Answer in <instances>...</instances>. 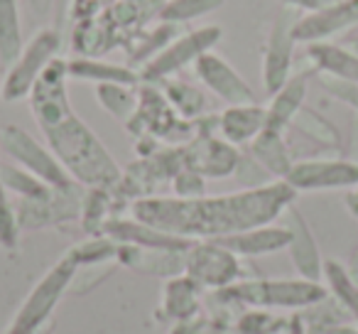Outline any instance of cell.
Listing matches in <instances>:
<instances>
[{"label":"cell","mask_w":358,"mask_h":334,"mask_svg":"<svg viewBox=\"0 0 358 334\" xmlns=\"http://www.w3.org/2000/svg\"><path fill=\"white\" fill-rule=\"evenodd\" d=\"M297 200L285 180L263 187H245L229 195H201L194 200L148 197L130 207V216L167 234L189 241H219L255 226L275 224Z\"/></svg>","instance_id":"6da1fadb"},{"label":"cell","mask_w":358,"mask_h":334,"mask_svg":"<svg viewBox=\"0 0 358 334\" xmlns=\"http://www.w3.org/2000/svg\"><path fill=\"white\" fill-rule=\"evenodd\" d=\"M42 135L76 185L113 190L120 182L123 167L74 111H69L57 123L42 128Z\"/></svg>","instance_id":"7a4b0ae2"},{"label":"cell","mask_w":358,"mask_h":334,"mask_svg":"<svg viewBox=\"0 0 358 334\" xmlns=\"http://www.w3.org/2000/svg\"><path fill=\"white\" fill-rule=\"evenodd\" d=\"M329 290L322 283L304 278H253L238 280L214 295L216 302L253 309H307L327 300Z\"/></svg>","instance_id":"3957f363"},{"label":"cell","mask_w":358,"mask_h":334,"mask_svg":"<svg viewBox=\"0 0 358 334\" xmlns=\"http://www.w3.org/2000/svg\"><path fill=\"white\" fill-rule=\"evenodd\" d=\"M76 260L69 253H64L40 280L35 288L27 293L22 305L17 307L15 317L10 319L6 334H40L52 324V314H55L59 300L71 290V283L76 278Z\"/></svg>","instance_id":"277c9868"},{"label":"cell","mask_w":358,"mask_h":334,"mask_svg":"<svg viewBox=\"0 0 358 334\" xmlns=\"http://www.w3.org/2000/svg\"><path fill=\"white\" fill-rule=\"evenodd\" d=\"M135 140H155L159 145H182L194 135V120H185L157 84L138 86V109L125 123Z\"/></svg>","instance_id":"5b68a950"},{"label":"cell","mask_w":358,"mask_h":334,"mask_svg":"<svg viewBox=\"0 0 358 334\" xmlns=\"http://www.w3.org/2000/svg\"><path fill=\"white\" fill-rule=\"evenodd\" d=\"M62 35L52 27H42L30 37L22 47L20 57L8 67L6 79L0 84V99L3 101H22L30 96L35 81L42 71L50 67L52 60L59 57Z\"/></svg>","instance_id":"8992f818"},{"label":"cell","mask_w":358,"mask_h":334,"mask_svg":"<svg viewBox=\"0 0 358 334\" xmlns=\"http://www.w3.org/2000/svg\"><path fill=\"white\" fill-rule=\"evenodd\" d=\"M224 37V30L219 25H204L196 27L185 35H177L157 57L148 62L145 67H140V79L143 84H162V81L172 79L174 74H179L187 67H194V62L201 55L211 52Z\"/></svg>","instance_id":"52a82bcc"},{"label":"cell","mask_w":358,"mask_h":334,"mask_svg":"<svg viewBox=\"0 0 358 334\" xmlns=\"http://www.w3.org/2000/svg\"><path fill=\"white\" fill-rule=\"evenodd\" d=\"M0 153H6L10 158V162H15L22 170L32 172V175L40 177L50 187L74 185V180L62 167L59 160L55 158L50 145H42L40 140H35L20 125L15 123L0 125Z\"/></svg>","instance_id":"ba28073f"},{"label":"cell","mask_w":358,"mask_h":334,"mask_svg":"<svg viewBox=\"0 0 358 334\" xmlns=\"http://www.w3.org/2000/svg\"><path fill=\"white\" fill-rule=\"evenodd\" d=\"M81 185L52 187L45 197L37 200H17V221L22 231L64 229L69 224H79L81 216Z\"/></svg>","instance_id":"9c48e42d"},{"label":"cell","mask_w":358,"mask_h":334,"mask_svg":"<svg viewBox=\"0 0 358 334\" xmlns=\"http://www.w3.org/2000/svg\"><path fill=\"white\" fill-rule=\"evenodd\" d=\"M185 273L201 290L219 293L243 280V263L234 251H229L219 241H194L187 249Z\"/></svg>","instance_id":"30bf717a"},{"label":"cell","mask_w":358,"mask_h":334,"mask_svg":"<svg viewBox=\"0 0 358 334\" xmlns=\"http://www.w3.org/2000/svg\"><path fill=\"white\" fill-rule=\"evenodd\" d=\"M294 192H327L351 190L358 185V162L343 158H304L294 160L285 177Z\"/></svg>","instance_id":"8fae6325"},{"label":"cell","mask_w":358,"mask_h":334,"mask_svg":"<svg viewBox=\"0 0 358 334\" xmlns=\"http://www.w3.org/2000/svg\"><path fill=\"white\" fill-rule=\"evenodd\" d=\"M182 155L185 167L199 172L204 180H226L236 175L243 153L219 133H194L187 143H182Z\"/></svg>","instance_id":"7c38bea8"},{"label":"cell","mask_w":358,"mask_h":334,"mask_svg":"<svg viewBox=\"0 0 358 334\" xmlns=\"http://www.w3.org/2000/svg\"><path fill=\"white\" fill-rule=\"evenodd\" d=\"M297 22V13L282 8L278 20L270 27V35L263 47V89L268 96L280 91L292 76V62H294V40L292 27Z\"/></svg>","instance_id":"4fadbf2b"},{"label":"cell","mask_w":358,"mask_h":334,"mask_svg":"<svg viewBox=\"0 0 358 334\" xmlns=\"http://www.w3.org/2000/svg\"><path fill=\"white\" fill-rule=\"evenodd\" d=\"M66 81H69V60L57 57V60L50 62V67L42 71L40 79L32 86L27 101H30V111L35 116L40 130L64 118L69 111H74L69 104Z\"/></svg>","instance_id":"5bb4252c"},{"label":"cell","mask_w":358,"mask_h":334,"mask_svg":"<svg viewBox=\"0 0 358 334\" xmlns=\"http://www.w3.org/2000/svg\"><path fill=\"white\" fill-rule=\"evenodd\" d=\"M194 74H196V79L201 81V86H206V89L219 101H224L226 106L258 104L248 81L238 74V69H234V67L229 64V60L216 55L214 50L201 55L199 60L194 62Z\"/></svg>","instance_id":"9a60e30c"},{"label":"cell","mask_w":358,"mask_h":334,"mask_svg":"<svg viewBox=\"0 0 358 334\" xmlns=\"http://www.w3.org/2000/svg\"><path fill=\"white\" fill-rule=\"evenodd\" d=\"M358 25V0H334L331 6L297 18L292 35L304 45H319L336 35H343Z\"/></svg>","instance_id":"2e32d148"},{"label":"cell","mask_w":358,"mask_h":334,"mask_svg":"<svg viewBox=\"0 0 358 334\" xmlns=\"http://www.w3.org/2000/svg\"><path fill=\"white\" fill-rule=\"evenodd\" d=\"M282 216H285V226H287L289 234H292L289 246H287V253H289V258H292V265L297 268L299 278L322 283L324 258H322V253H319L317 239H314L309 224L304 221V216L299 214L294 207H289Z\"/></svg>","instance_id":"e0dca14e"},{"label":"cell","mask_w":358,"mask_h":334,"mask_svg":"<svg viewBox=\"0 0 358 334\" xmlns=\"http://www.w3.org/2000/svg\"><path fill=\"white\" fill-rule=\"evenodd\" d=\"M103 236L113 239L115 244L140 246V249H167V251H187L194 241L182 239V236L167 234L135 216H115L106 224Z\"/></svg>","instance_id":"ac0fdd59"},{"label":"cell","mask_w":358,"mask_h":334,"mask_svg":"<svg viewBox=\"0 0 358 334\" xmlns=\"http://www.w3.org/2000/svg\"><path fill=\"white\" fill-rule=\"evenodd\" d=\"M187 251H167V249H140V246L118 244V265L143 275H157V278H174L185 273Z\"/></svg>","instance_id":"d6986e66"},{"label":"cell","mask_w":358,"mask_h":334,"mask_svg":"<svg viewBox=\"0 0 358 334\" xmlns=\"http://www.w3.org/2000/svg\"><path fill=\"white\" fill-rule=\"evenodd\" d=\"M289 229L285 224H265L255 226V229L241 231V234H231L219 239L229 251H234L238 258H260V256H273L280 251H287L289 246Z\"/></svg>","instance_id":"ffe728a7"},{"label":"cell","mask_w":358,"mask_h":334,"mask_svg":"<svg viewBox=\"0 0 358 334\" xmlns=\"http://www.w3.org/2000/svg\"><path fill=\"white\" fill-rule=\"evenodd\" d=\"M268 125V111L260 104L226 106L219 113V135L236 148L250 145Z\"/></svg>","instance_id":"44dd1931"},{"label":"cell","mask_w":358,"mask_h":334,"mask_svg":"<svg viewBox=\"0 0 358 334\" xmlns=\"http://www.w3.org/2000/svg\"><path fill=\"white\" fill-rule=\"evenodd\" d=\"M201 293L204 290L187 273L167 278L162 283V300H159V317L167 322H187L201 312Z\"/></svg>","instance_id":"7402d4cb"},{"label":"cell","mask_w":358,"mask_h":334,"mask_svg":"<svg viewBox=\"0 0 358 334\" xmlns=\"http://www.w3.org/2000/svg\"><path fill=\"white\" fill-rule=\"evenodd\" d=\"M69 79L89 81V84H125V86H140V71L130 64H115L106 62L103 57H79L69 60Z\"/></svg>","instance_id":"603a6c76"},{"label":"cell","mask_w":358,"mask_h":334,"mask_svg":"<svg viewBox=\"0 0 358 334\" xmlns=\"http://www.w3.org/2000/svg\"><path fill=\"white\" fill-rule=\"evenodd\" d=\"M304 96H307V74H292L282 89L270 96V104L265 106L268 111L265 128L285 133L292 125L294 116L304 109Z\"/></svg>","instance_id":"cb8c5ba5"},{"label":"cell","mask_w":358,"mask_h":334,"mask_svg":"<svg viewBox=\"0 0 358 334\" xmlns=\"http://www.w3.org/2000/svg\"><path fill=\"white\" fill-rule=\"evenodd\" d=\"M248 155L258 165H263L265 172L273 180H285L294 165L292 150H289L287 140H285V133H278V130H270V128H265L248 145Z\"/></svg>","instance_id":"d4e9b609"},{"label":"cell","mask_w":358,"mask_h":334,"mask_svg":"<svg viewBox=\"0 0 358 334\" xmlns=\"http://www.w3.org/2000/svg\"><path fill=\"white\" fill-rule=\"evenodd\" d=\"M120 216V207L115 202L113 190L106 187H84L81 197V216L79 226L86 236H103L106 224Z\"/></svg>","instance_id":"484cf974"},{"label":"cell","mask_w":358,"mask_h":334,"mask_svg":"<svg viewBox=\"0 0 358 334\" xmlns=\"http://www.w3.org/2000/svg\"><path fill=\"white\" fill-rule=\"evenodd\" d=\"M307 60L317 74H331L358 84V55H353L346 45H307Z\"/></svg>","instance_id":"4316f807"},{"label":"cell","mask_w":358,"mask_h":334,"mask_svg":"<svg viewBox=\"0 0 358 334\" xmlns=\"http://www.w3.org/2000/svg\"><path fill=\"white\" fill-rule=\"evenodd\" d=\"M25 40H22L20 3L17 0H0V64L10 67L20 57Z\"/></svg>","instance_id":"83f0119b"},{"label":"cell","mask_w":358,"mask_h":334,"mask_svg":"<svg viewBox=\"0 0 358 334\" xmlns=\"http://www.w3.org/2000/svg\"><path fill=\"white\" fill-rule=\"evenodd\" d=\"M157 86L162 89V94L167 96L172 109L185 120H196V118H201V116H206V94L199 86L189 84V81L174 79V76Z\"/></svg>","instance_id":"f1b7e54d"},{"label":"cell","mask_w":358,"mask_h":334,"mask_svg":"<svg viewBox=\"0 0 358 334\" xmlns=\"http://www.w3.org/2000/svg\"><path fill=\"white\" fill-rule=\"evenodd\" d=\"M324 283L327 290L336 298L338 307H343L358 322V283L348 275L346 265L338 260H324Z\"/></svg>","instance_id":"f546056e"},{"label":"cell","mask_w":358,"mask_h":334,"mask_svg":"<svg viewBox=\"0 0 358 334\" xmlns=\"http://www.w3.org/2000/svg\"><path fill=\"white\" fill-rule=\"evenodd\" d=\"M177 35H179V25L157 20V25L148 27V30H145L143 35L133 42V47L128 50V60L133 62V64L145 67L152 57H157Z\"/></svg>","instance_id":"4dcf8cb0"},{"label":"cell","mask_w":358,"mask_h":334,"mask_svg":"<svg viewBox=\"0 0 358 334\" xmlns=\"http://www.w3.org/2000/svg\"><path fill=\"white\" fill-rule=\"evenodd\" d=\"M0 185L8 195L17 197V200H37V197H45L52 190L47 182L17 167L15 162H0Z\"/></svg>","instance_id":"1f68e13d"},{"label":"cell","mask_w":358,"mask_h":334,"mask_svg":"<svg viewBox=\"0 0 358 334\" xmlns=\"http://www.w3.org/2000/svg\"><path fill=\"white\" fill-rule=\"evenodd\" d=\"M96 101L113 118L128 123L130 116L138 109V86L125 84H101L96 86Z\"/></svg>","instance_id":"d6a6232c"},{"label":"cell","mask_w":358,"mask_h":334,"mask_svg":"<svg viewBox=\"0 0 358 334\" xmlns=\"http://www.w3.org/2000/svg\"><path fill=\"white\" fill-rule=\"evenodd\" d=\"M221 8H224V0H164L157 20L172 22V25H187V22L201 20Z\"/></svg>","instance_id":"836d02e7"},{"label":"cell","mask_w":358,"mask_h":334,"mask_svg":"<svg viewBox=\"0 0 358 334\" xmlns=\"http://www.w3.org/2000/svg\"><path fill=\"white\" fill-rule=\"evenodd\" d=\"M289 128H297L304 138L314 140V143L322 145V148H338V145H341V135H338V130L334 128L324 116H319L317 111H312V109L299 111V113L294 116V120H292Z\"/></svg>","instance_id":"e575fe53"},{"label":"cell","mask_w":358,"mask_h":334,"mask_svg":"<svg viewBox=\"0 0 358 334\" xmlns=\"http://www.w3.org/2000/svg\"><path fill=\"white\" fill-rule=\"evenodd\" d=\"M20 221H17V209L13 204L10 195L0 185V249L15 251L20 246Z\"/></svg>","instance_id":"d590c367"},{"label":"cell","mask_w":358,"mask_h":334,"mask_svg":"<svg viewBox=\"0 0 358 334\" xmlns=\"http://www.w3.org/2000/svg\"><path fill=\"white\" fill-rule=\"evenodd\" d=\"M169 334H234V327L221 314L199 312L196 317L187 319V322L172 324V332Z\"/></svg>","instance_id":"8d00e7d4"},{"label":"cell","mask_w":358,"mask_h":334,"mask_svg":"<svg viewBox=\"0 0 358 334\" xmlns=\"http://www.w3.org/2000/svg\"><path fill=\"white\" fill-rule=\"evenodd\" d=\"M169 187H172V197H179V200H194V197L206 195V180L189 167H182Z\"/></svg>","instance_id":"74e56055"},{"label":"cell","mask_w":358,"mask_h":334,"mask_svg":"<svg viewBox=\"0 0 358 334\" xmlns=\"http://www.w3.org/2000/svg\"><path fill=\"white\" fill-rule=\"evenodd\" d=\"M319 86H322L329 96L338 99L341 104L351 106V109L358 113V84L346 81V79H338V76H331V74H319Z\"/></svg>","instance_id":"f35d334b"},{"label":"cell","mask_w":358,"mask_h":334,"mask_svg":"<svg viewBox=\"0 0 358 334\" xmlns=\"http://www.w3.org/2000/svg\"><path fill=\"white\" fill-rule=\"evenodd\" d=\"M236 177L243 182V190L245 187H263V185H268V182H275L273 177L265 172L263 165L255 162L248 153L241 155V162H238V167H236Z\"/></svg>","instance_id":"ab89813d"},{"label":"cell","mask_w":358,"mask_h":334,"mask_svg":"<svg viewBox=\"0 0 358 334\" xmlns=\"http://www.w3.org/2000/svg\"><path fill=\"white\" fill-rule=\"evenodd\" d=\"M334 0H282V6L287 11L302 13V15H312V13L322 11V8L331 6Z\"/></svg>","instance_id":"60d3db41"},{"label":"cell","mask_w":358,"mask_h":334,"mask_svg":"<svg viewBox=\"0 0 358 334\" xmlns=\"http://www.w3.org/2000/svg\"><path fill=\"white\" fill-rule=\"evenodd\" d=\"M346 209H348V214L353 216V219H358V185L356 187H351V190L346 192Z\"/></svg>","instance_id":"b9f144b4"},{"label":"cell","mask_w":358,"mask_h":334,"mask_svg":"<svg viewBox=\"0 0 358 334\" xmlns=\"http://www.w3.org/2000/svg\"><path fill=\"white\" fill-rule=\"evenodd\" d=\"M324 334H358L356 327H346V324H331L324 329Z\"/></svg>","instance_id":"7bdbcfd3"},{"label":"cell","mask_w":358,"mask_h":334,"mask_svg":"<svg viewBox=\"0 0 358 334\" xmlns=\"http://www.w3.org/2000/svg\"><path fill=\"white\" fill-rule=\"evenodd\" d=\"M346 270H348V275L358 283V251L353 253V258H351V263L346 265Z\"/></svg>","instance_id":"ee69618b"},{"label":"cell","mask_w":358,"mask_h":334,"mask_svg":"<svg viewBox=\"0 0 358 334\" xmlns=\"http://www.w3.org/2000/svg\"><path fill=\"white\" fill-rule=\"evenodd\" d=\"M52 6V0H32V8H35V11H47V8Z\"/></svg>","instance_id":"f6af8a7d"},{"label":"cell","mask_w":358,"mask_h":334,"mask_svg":"<svg viewBox=\"0 0 358 334\" xmlns=\"http://www.w3.org/2000/svg\"><path fill=\"white\" fill-rule=\"evenodd\" d=\"M346 47L353 52V55H358V37H351V40L346 42Z\"/></svg>","instance_id":"bcb514c9"}]
</instances>
